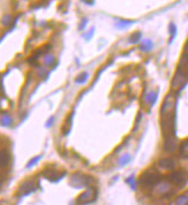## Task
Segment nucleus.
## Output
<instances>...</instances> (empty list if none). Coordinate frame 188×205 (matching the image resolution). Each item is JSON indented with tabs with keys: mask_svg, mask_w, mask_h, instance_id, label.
<instances>
[{
	"mask_svg": "<svg viewBox=\"0 0 188 205\" xmlns=\"http://www.w3.org/2000/svg\"><path fill=\"white\" fill-rule=\"evenodd\" d=\"M141 41V32H134L129 38V43H139Z\"/></svg>",
	"mask_w": 188,
	"mask_h": 205,
	"instance_id": "393cba45",
	"label": "nucleus"
},
{
	"mask_svg": "<svg viewBox=\"0 0 188 205\" xmlns=\"http://www.w3.org/2000/svg\"><path fill=\"white\" fill-rule=\"evenodd\" d=\"M188 180V173L185 171H174L168 175V181L174 185L181 187Z\"/></svg>",
	"mask_w": 188,
	"mask_h": 205,
	"instance_id": "7ed1b4c3",
	"label": "nucleus"
},
{
	"mask_svg": "<svg viewBox=\"0 0 188 205\" xmlns=\"http://www.w3.org/2000/svg\"><path fill=\"white\" fill-rule=\"evenodd\" d=\"M12 22H13V17H12V15H9V14L4 15V17H2V20H1V23H2L5 27H8Z\"/></svg>",
	"mask_w": 188,
	"mask_h": 205,
	"instance_id": "aec40b11",
	"label": "nucleus"
},
{
	"mask_svg": "<svg viewBox=\"0 0 188 205\" xmlns=\"http://www.w3.org/2000/svg\"><path fill=\"white\" fill-rule=\"evenodd\" d=\"M175 160L173 158H163L158 160V168L163 171H172L175 168Z\"/></svg>",
	"mask_w": 188,
	"mask_h": 205,
	"instance_id": "f8f14e48",
	"label": "nucleus"
},
{
	"mask_svg": "<svg viewBox=\"0 0 188 205\" xmlns=\"http://www.w3.org/2000/svg\"><path fill=\"white\" fill-rule=\"evenodd\" d=\"M129 161H131V155H129V153H126V155H124L121 158H119L118 159V165H120V166H125V165H127Z\"/></svg>",
	"mask_w": 188,
	"mask_h": 205,
	"instance_id": "f3484780",
	"label": "nucleus"
},
{
	"mask_svg": "<svg viewBox=\"0 0 188 205\" xmlns=\"http://www.w3.org/2000/svg\"><path fill=\"white\" fill-rule=\"evenodd\" d=\"M85 24H87V20H85V19H84L83 21H82V23H81V26H80V30H82V29H83L84 28V26H85Z\"/></svg>",
	"mask_w": 188,
	"mask_h": 205,
	"instance_id": "cd10ccee",
	"label": "nucleus"
},
{
	"mask_svg": "<svg viewBox=\"0 0 188 205\" xmlns=\"http://www.w3.org/2000/svg\"><path fill=\"white\" fill-rule=\"evenodd\" d=\"M41 158H42V156H37V157H34L32 159H30V160H29V163L27 164V166H26V167H27L28 170H29V168H31V167H34V166H35V165L37 164L38 161H39V159H41Z\"/></svg>",
	"mask_w": 188,
	"mask_h": 205,
	"instance_id": "4be33fe9",
	"label": "nucleus"
},
{
	"mask_svg": "<svg viewBox=\"0 0 188 205\" xmlns=\"http://www.w3.org/2000/svg\"><path fill=\"white\" fill-rule=\"evenodd\" d=\"M180 151H181V153H182V156H185V157L188 158V139L181 144Z\"/></svg>",
	"mask_w": 188,
	"mask_h": 205,
	"instance_id": "5701e85b",
	"label": "nucleus"
},
{
	"mask_svg": "<svg viewBox=\"0 0 188 205\" xmlns=\"http://www.w3.org/2000/svg\"><path fill=\"white\" fill-rule=\"evenodd\" d=\"M35 190H36V185H35V182L32 180H26L19 187V192L21 194L22 196H27L29 194L34 192Z\"/></svg>",
	"mask_w": 188,
	"mask_h": 205,
	"instance_id": "1a4fd4ad",
	"label": "nucleus"
},
{
	"mask_svg": "<svg viewBox=\"0 0 188 205\" xmlns=\"http://www.w3.org/2000/svg\"><path fill=\"white\" fill-rule=\"evenodd\" d=\"M12 121H13V119H12V116L9 115L8 113H2V114H1L0 123H1L2 126L8 127V126H11V124H12Z\"/></svg>",
	"mask_w": 188,
	"mask_h": 205,
	"instance_id": "ddd939ff",
	"label": "nucleus"
},
{
	"mask_svg": "<svg viewBox=\"0 0 188 205\" xmlns=\"http://www.w3.org/2000/svg\"><path fill=\"white\" fill-rule=\"evenodd\" d=\"M126 183L131 185V188H132L133 190H135V189H136V187H137L136 180H135V178H134L133 175H132V176H129L128 179H126Z\"/></svg>",
	"mask_w": 188,
	"mask_h": 205,
	"instance_id": "412c9836",
	"label": "nucleus"
},
{
	"mask_svg": "<svg viewBox=\"0 0 188 205\" xmlns=\"http://www.w3.org/2000/svg\"><path fill=\"white\" fill-rule=\"evenodd\" d=\"M146 100L149 102L150 106H153V104L157 100V91H150L146 96Z\"/></svg>",
	"mask_w": 188,
	"mask_h": 205,
	"instance_id": "2eb2a0df",
	"label": "nucleus"
},
{
	"mask_svg": "<svg viewBox=\"0 0 188 205\" xmlns=\"http://www.w3.org/2000/svg\"><path fill=\"white\" fill-rule=\"evenodd\" d=\"M168 30H170V35H171V41H173V38L175 37V35H177V27H175V24L174 23H170V26H168Z\"/></svg>",
	"mask_w": 188,
	"mask_h": 205,
	"instance_id": "b1692460",
	"label": "nucleus"
},
{
	"mask_svg": "<svg viewBox=\"0 0 188 205\" xmlns=\"http://www.w3.org/2000/svg\"><path fill=\"white\" fill-rule=\"evenodd\" d=\"M53 121H54V118L53 116H51L49 120H48V123H46V127H51L52 124H53Z\"/></svg>",
	"mask_w": 188,
	"mask_h": 205,
	"instance_id": "bb28decb",
	"label": "nucleus"
},
{
	"mask_svg": "<svg viewBox=\"0 0 188 205\" xmlns=\"http://www.w3.org/2000/svg\"><path fill=\"white\" fill-rule=\"evenodd\" d=\"M174 107H175V98H174L172 95H168V96L165 98V100L163 102V106H162V109H160L162 116L173 114Z\"/></svg>",
	"mask_w": 188,
	"mask_h": 205,
	"instance_id": "423d86ee",
	"label": "nucleus"
},
{
	"mask_svg": "<svg viewBox=\"0 0 188 205\" xmlns=\"http://www.w3.org/2000/svg\"><path fill=\"white\" fill-rule=\"evenodd\" d=\"M153 47V43L150 39H144L141 44V50L143 52H150Z\"/></svg>",
	"mask_w": 188,
	"mask_h": 205,
	"instance_id": "4468645a",
	"label": "nucleus"
},
{
	"mask_svg": "<svg viewBox=\"0 0 188 205\" xmlns=\"http://www.w3.org/2000/svg\"><path fill=\"white\" fill-rule=\"evenodd\" d=\"M178 149V142L174 135H168L165 136V142H164V150L166 152L172 153Z\"/></svg>",
	"mask_w": 188,
	"mask_h": 205,
	"instance_id": "9b49d317",
	"label": "nucleus"
},
{
	"mask_svg": "<svg viewBox=\"0 0 188 205\" xmlns=\"http://www.w3.org/2000/svg\"><path fill=\"white\" fill-rule=\"evenodd\" d=\"M187 80H188L187 74L182 73V72H180V70H177V73H175V75H174L173 80H172V82H171L172 89H174V90L181 89V88L186 84Z\"/></svg>",
	"mask_w": 188,
	"mask_h": 205,
	"instance_id": "0eeeda50",
	"label": "nucleus"
},
{
	"mask_svg": "<svg viewBox=\"0 0 188 205\" xmlns=\"http://www.w3.org/2000/svg\"><path fill=\"white\" fill-rule=\"evenodd\" d=\"M185 51H186V53L188 54V41H187V43H186V46H185Z\"/></svg>",
	"mask_w": 188,
	"mask_h": 205,
	"instance_id": "c85d7f7f",
	"label": "nucleus"
},
{
	"mask_svg": "<svg viewBox=\"0 0 188 205\" xmlns=\"http://www.w3.org/2000/svg\"><path fill=\"white\" fill-rule=\"evenodd\" d=\"M96 195H97V191H96L95 188L90 187V188L85 189L82 194L79 195V197L76 199L77 205H84V204H88V203H91L92 200H95Z\"/></svg>",
	"mask_w": 188,
	"mask_h": 205,
	"instance_id": "20e7f679",
	"label": "nucleus"
},
{
	"mask_svg": "<svg viewBox=\"0 0 188 205\" xmlns=\"http://www.w3.org/2000/svg\"><path fill=\"white\" fill-rule=\"evenodd\" d=\"M1 182H2V176L0 175V183H1Z\"/></svg>",
	"mask_w": 188,
	"mask_h": 205,
	"instance_id": "c756f323",
	"label": "nucleus"
},
{
	"mask_svg": "<svg viewBox=\"0 0 188 205\" xmlns=\"http://www.w3.org/2000/svg\"><path fill=\"white\" fill-rule=\"evenodd\" d=\"M42 174L44 178H46L50 181L57 182V181L61 180L66 175V172H59L57 171V170H52V168H46V170L43 171Z\"/></svg>",
	"mask_w": 188,
	"mask_h": 205,
	"instance_id": "6e6552de",
	"label": "nucleus"
},
{
	"mask_svg": "<svg viewBox=\"0 0 188 205\" xmlns=\"http://www.w3.org/2000/svg\"><path fill=\"white\" fill-rule=\"evenodd\" d=\"M172 191V183L167 181H162L160 180L157 185L153 187V194L156 196H166Z\"/></svg>",
	"mask_w": 188,
	"mask_h": 205,
	"instance_id": "39448f33",
	"label": "nucleus"
},
{
	"mask_svg": "<svg viewBox=\"0 0 188 205\" xmlns=\"http://www.w3.org/2000/svg\"><path fill=\"white\" fill-rule=\"evenodd\" d=\"M12 163V155L7 149L0 150V170H6Z\"/></svg>",
	"mask_w": 188,
	"mask_h": 205,
	"instance_id": "9d476101",
	"label": "nucleus"
},
{
	"mask_svg": "<svg viewBox=\"0 0 188 205\" xmlns=\"http://www.w3.org/2000/svg\"><path fill=\"white\" fill-rule=\"evenodd\" d=\"M56 61V58L52 54H46L44 57V65L45 66H52Z\"/></svg>",
	"mask_w": 188,
	"mask_h": 205,
	"instance_id": "6ab92c4d",
	"label": "nucleus"
},
{
	"mask_svg": "<svg viewBox=\"0 0 188 205\" xmlns=\"http://www.w3.org/2000/svg\"><path fill=\"white\" fill-rule=\"evenodd\" d=\"M133 21H128V20H120L117 22V27L118 28H125L127 27V26H129V24H132Z\"/></svg>",
	"mask_w": 188,
	"mask_h": 205,
	"instance_id": "a878e982",
	"label": "nucleus"
},
{
	"mask_svg": "<svg viewBox=\"0 0 188 205\" xmlns=\"http://www.w3.org/2000/svg\"><path fill=\"white\" fill-rule=\"evenodd\" d=\"M91 178L84 175V174H81V173H75L73 174L69 179V183L72 187L76 188V189H80V188H84V187H88V185L91 183Z\"/></svg>",
	"mask_w": 188,
	"mask_h": 205,
	"instance_id": "f03ea898",
	"label": "nucleus"
},
{
	"mask_svg": "<svg viewBox=\"0 0 188 205\" xmlns=\"http://www.w3.org/2000/svg\"><path fill=\"white\" fill-rule=\"evenodd\" d=\"M160 181V175L157 171L148 170L141 174L139 183L143 188H153Z\"/></svg>",
	"mask_w": 188,
	"mask_h": 205,
	"instance_id": "f257e3e1",
	"label": "nucleus"
},
{
	"mask_svg": "<svg viewBox=\"0 0 188 205\" xmlns=\"http://www.w3.org/2000/svg\"><path fill=\"white\" fill-rule=\"evenodd\" d=\"M88 77H89V74H88L87 72H83V73H81L80 75L77 76L75 82H76L77 84H82V83H84L87 80H88Z\"/></svg>",
	"mask_w": 188,
	"mask_h": 205,
	"instance_id": "a211bd4d",
	"label": "nucleus"
},
{
	"mask_svg": "<svg viewBox=\"0 0 188 205\" xmlns=\"http://www.w3.org/2000/svg\"><path fill=\"white\" fill-rule=\"evenodd\" d=\"M174 205H188V194L180 195L178 198L175 199Z\"/></svg>",
	"mask_w": 188,
	"mask_h": 205,
	"instance_id": "dca6fc26",
	"label": "nucleus"
}]
</instances>
